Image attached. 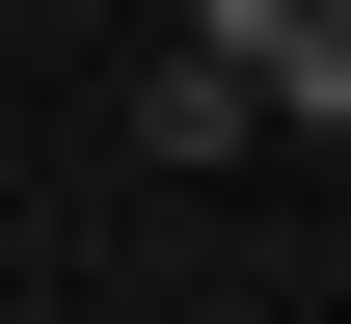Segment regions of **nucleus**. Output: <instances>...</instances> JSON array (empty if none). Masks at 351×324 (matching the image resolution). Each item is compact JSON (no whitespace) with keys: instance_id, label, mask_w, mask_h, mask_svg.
Segmentation results:
<instances>
[{"instance_id":"obj_1","label":"nucleus","mask_w":351,"mask_h":324,"mask_svg":"<svg viewBox=\"0 0 351 324\" xmlns=\"http://www.w3.org/2000/svg\"><path fill=\"white\" fill-rule=\"evenodd\" d=\"M189 54H243L298 136H351V0H189Z\"/></svg>"},{"instance_id":"obj_2","label":"nucleus","mask_w":351,"mask_h":324,"mask_svg":"<svg viewBox=\"0 0 351 324\" xmlns=\"http://www.w3.org/2000/svg\"><path fill=\"white\" fill-rule=\"evenodd\" d=\"M243 136H270V82H243V54H189V27H162V82H135V162H243Z\"/></svg>"}]
</instances>
